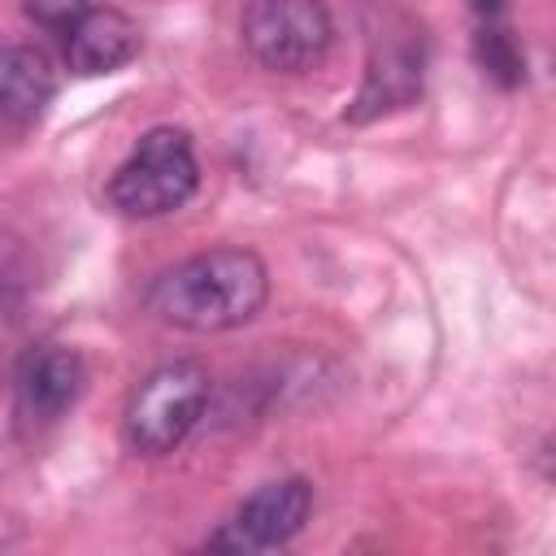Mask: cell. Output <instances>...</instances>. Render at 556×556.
Wrapping results in <instances>:
<instances>
[{"instance_id": "ba28073f", "label": "cell", "mask_w": 556, "mask_h": 556, "mask_svg": "<svg viewBox=\"0 0 556 556\" xmlns=\"http://www.w3.org/2000/svg\"><path fill=\"white\" fill-rule=\"evenodd\" d=\"M65 48V65L83 78H100V74H117L126 70L139 48L143 35L135 26V17H126L113 4H87V13L74 22V30L61 39Z\"/></svg>"}, {"instance_id": "30bf717a", "label": "cell", "mask_w": 556, "mask_h": 556, "mask_svg": "<svg viewBox=\"0 0 556 556\" xmlns=\"http://www.w3.org/2000/svg\"><path fill=\"white\" fill-rule=\"evenodd\" d=\"M478 56H482L486 74H491V78H500L504 87H513V83L521 78V52L513 48L508 30H500L495 22H486V26L478 30Z\"/></svg>"}, {"instance_id": "8992f818", "label": "cell", "mask_w": 556, "mask_h": 556, "mask_svg": "<svg viewBox=\"0 0 556 556\" xmlns=\"http://www.w3.org/2000/svg\"><path fill=\"white\" fill-rule=\"evenodd\" d=\"M313 513V486L304 478H274L256 486L235 513L204 539L213 552H274L287 547Z\"/></svg>"}, {"instance_id": "9c48e42d", "label": "cell", "mask_w": 556, "mask_h": 556, "mask_svg": "<svg viewBox=\"0 0 556 556\" xmlns=\"http://www.w3.org/2000/svg\"><path fill=\"white\" fill-rule=\"evenodd\" d=\"M56 96V70L35 43H0V126L30 130Z\"/></svg>"}, {"instance_id": "6da1fadb", "label": "cell", "mask_w": 556, "mask_h": 556, "mask_svg": "<svg viewBox=\"0 0 556 556\" xmlns=\"http://www.w3.org/2000/svg\"><path fill=\"white\" fill-rule=\"evenodd\" d=\"M269 300V269L252 248H208L195 252L148 287V308L191 334H217L248 326Z\"/></svg>"}, {"instance_id": "7a4b0ae2", "label": "cell", "mask_w": 556, "mask_h": 556, "mask_svg": "<svg viewBox=\"0 0 556 556\" xmlns=\"http://www.w3.org/2000/svg\"><path fill=\"white\" fill-rule=\"evenodd\" d=\"M200 187V161L191 135L178 126H152L139 135L130 156L109 174V204L122 217H165L178 213Z\"/></svg>"}, {"instance_id": "5b68a950", "label": "cell", "mask_w": 556, "mask_h": 556, "mask_svg": "<svg viewBox=\"0 0 556 556\" xmlns=\"http://www.w3.org/2000/svg\"><path fill=\"white\" fill-rule=\"evenodd\" d=\"M369 61L365 83L348 109L352 122H369L378 113L404 109L421 91V35L395 4H378V22L369 17Z\"/></svg>"}, {"instance_id": "3957f363", "label": "cell", "mask_w": 556, "mask_h": 556, "mask_svg": "<svg viewBox=\"0 0 556 556\" xmlns=\"http://www.w3.org/2000/svg\"><path fill=\"white\" fill-rule=\"evenodd\" d=\"M208 369L200 361H165L130 391L122 408V439L135 456H169L204 417Z\"/></svg>"}, {"instance_id": "7c38bea8", "label": "cell", "mask_w": 556, "mask_h": 556, "mask_svg": "<svg viewBox=\"0 0 556 556\" xmlns=\"http://www.w3.org/2000/svg\"><path fill=\"white\" fill-rule=\"evenodd\" d=\"M473 4V13L478 17H486V22H495L500 17V9H504V0H469Z\"/></svg>"}, {"instance_id": "277c9868", "label": "cell", "mask_w": 556, "mask_h": 556, "mask_svg": "<svg viewBox=\"0 0 556 556\" xmlns=\"http://www.w3.org/2000/svg\"><path fill=\"white\" fill-rule=\"evenodd\" d=\"M248 56L269 74H308L334 43V17L321 0H248L239 13Z\"/></svg>"}, {"instance_id": "52a82bcc", "label": "cell", "mask_w": 556, "mask_h": 556, "mask_svg": "<svg viewBox=\"0 0 556 556\" xmlns=\"http://www.w3.org/2000/svg\"><path fill=\"white\" fill-rule=\"evenodd\" d=\"M87 391V365L74 348H61V343H48V348H35L22 369H17V382H13V400H17V417L35 430L43 426H56Z\"/></svg>"}, {"instance_id": "8fae6325", "label": "cell", "mask_w": 556, "mask_h": 556, "mask_svg": "<svg viewBox=\"0 0 556 556\" xmlns=\"http://www.w3.org/2000/svg\"><path fill=\"white\" fill-rule=\"evenodd\" d=\"M87 4H91V0H22V13H26L39 30L65 39V35L74 30V22L87 13Z\"/></svg>"}]
</instances>
